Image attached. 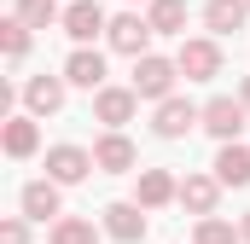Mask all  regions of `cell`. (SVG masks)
I'll return each instance as SVG.
<instances>
[{
  "label": "cell",
  "instance_id": "cell-6",
  "mask_svg": "<svg viewBox=\"0 0 250 244\" xmlns=\"http://www.w3.org/2000/svg\"><path fill=\"white\" fill-rule=\"evenodd\" d=\"M87 169H99V163H93V151H82V145H53V151H47V181H59V186L87 181Z\"/></svg>",
  "mask_w": 250,
  "mask_h": 244
},
{
  "label": "cell",
  "instance_id": "cell-15",
  "mask_svg": "<svg viewBox=\"0 0 250 244\" xmlns=\"http://www.w3.org/2000/svg\"><path fill=\"white\" fill-rule=\"evenodd\" d=\"M215 198H221V181H215V175H187V181H181V203H187L198 221L215 215Z\"/></svg>",
  "mask_w": 250,
  "mask_h": 244
},
{
  "label": "cell",
  "instance_id": "cell-2",
  "mask_svg": "<svg viewBox=\"0 0 250 244\" xmlns=\"http://www.w3.org/2000/svg\"><path fill=\"white\" fill-rule=\"evenodd\" d=\"M175 70L187 81H215L221 76V47L204 41V35H192V41H181V53H175Z\"/></svg>",
  "mask_w": 250,
  "mask_h": 244
},
{
  "label": "cell",
  "instance_id": "cell-4",
  "mask_svg": "<svg viewBox=\"0 0 250 244\" xmlns=\"http://www.w3.org/2000/svg\"><path fill=\"white\" fill-rule=\"evenodd\" d=\"M134 111H140L134 87H99L93 93V117L105 122V134H123V122H134Z\"/></svg>",
  "mask_w": 250,
  "mask_h": 244
},
{
  "label": "cell",
  "instance_id": "cell-25",
  "mask_svg": "<svg viewBox=\"0 0 250 244\" xmlns=\"http://www.w3.org/2000/svg\"><path fill=\"white\" fill-rule=\"evenodd\" d=\"M239 99H245V111H250V76H245V87H239Z\"/></svg>",
  "mask_w": 250,
  "mask_h": 244
},
{
  "label": "cell",
  "instance_id": "cell-21",
  "mask_svg": "<svg viewBox=\"0 0 250 244\" xmlns=\"http://www.w3.org/2000/svg\"><path fill=\"white\" fill-rule=\"evenodd\" d=\"M53 244H99V233H93V221L64 215V221H53Z\"/></svg>",
  "mask_w": 250,
  "mask_h": 244
},
{
  "label": "cell",
  "instance_id": "cell-8",
  "mask_svg": "<svg viewBox=\"0 0 250 244\" xmlns=\"http://www.w3.org/2000/svg\"><path fill=\"white\" fill-rule=\"evenodd\" d=\"M245 117H250V111H245V99H209V105H204V128H209L221 145H233V140H239Z\"/></svg>",
  "mask_w": 250,
  "mask_h": 244
},
{
  "label": "cell",
  "instance_id": "cell-12",
  "mask_svg": "<svg viewBox=\"0 0 250 244\" xmlns=\"http://www.w3.org/2000/svg\"><path fill=\"white\" fill-rule=\"evenodd\" d=\"M64 81H70V87H87V93H99V87H105V53H93V47H76V53L64 59Z\"/></svg>",
  "mask_w": 250,
  "mask_h": 244
},
{
  "label": "cell",
  "instance_id": "cell-9",
  "mask_svg": "<svg viewBox=\"0 0 250 244\" xmlns=\"http://www.w3.org/2000/svg\"><path fill=\"white\" fill-rule=\"evenodd\" d=\"M181 198V181L169 175V169H140V181H134V203L140 209H163V203H175Z\"/></svg>",
  "mask_w": 250,
  "mask_h": 244
},
{
  "label": "cell",
  "instance_id": "cell-1",
  "mask_svg": "<svg viewBox=\"0 0 250 244\" xmlns=\"http://www.w3.org/2000/svg\"><path fill=\"white\" fill-rule=\"evenodd\" d=\"M175 76H181V70H175V59H157V53H146V59L134 64V81H128V87H134L140 99L163 105V99H175Z\"/></svg>",
  "mask_w": 250,
  "mask_h": 244
},
{
  "label": "cell",
  "instance_id": "cell-22",
  "mask_svg": "<svg viewBox=\"0 0 250 244\" xmlns=\"http://www.w3.org/2000/svg\"><path fill=\"white\" fill-rule=\"evenodd\" d=\"M245 233L233 227V221H221V215H209V221H198V239L192 244H239Z\"/></svg>",
  "mask_w": 250,
  "mask_h": 244
},
{
  "label": "cell",
  "instance_id": "cell-16",
  "mask_svg": "<svg viewBox=\"0 0 250 244\" xmlns=\"http://www.w3.org/2000/svg\"><path fill=\"white\" fill-rule=\"evenodd\" d=\"M0 145H6V157H35V145H41V128H35V117H6Z\"/></svg>",
  "mask_w": 250,
  "mask_h": 244
},
{
  "label": "cell",
  "instance_id": "cell-5",
  "mask_svg": "<svg viewBox=\"0 0 250 244\" xmlns=\"http://www.w3.org/2000/svg\"><path fill=\"white\" fill-rule=\"evenodd\" d=\"M105 41H111L117 53H128V59L140 64V59H146V47H151V23H146L140 12H123V18H111V29H105Z\"/></svg>",
  "mask_w": 250,
  "mask_h": 244
},
{
  "label": "cell",
  "instance_id": "cell-24",
  "mask_svg": "<svg viewBox=\"0 0 250 244\" xmlns=\"http://www.w3.org/2000/svg\"><path fill=\"white\" fill-rule=\"evenodd\" d=\"M0 244H29V227H23V215H6V221H0Z\"/></svg>",
  "mask_w": 250,
  "mask_h": 244
},
{
  "label": "cell",
  "instance_id": "cell-10",
  "mask_svg": "<svg viewBox=\"0 0 250 244\" xmlns=\"http://www.w3.org/2000/svg\"><path fill=\"white\" fill-rule=\"evenodd\" d=\"M18 203H23V221H64V198H59V181H29L18 192Z\"/></svg>",
  "mask_w": 250,
  "mask_h": 244
},
{
  "label": "cell",
  "instance_id": "cell-13",
  "mask_svg": "<svg viewBox=\"0 0 250 244\" xmlns=\"http://www.w3.org/2000/svg\"><path fill=\"white\" fill-rule=\"evenodd\" d=\"M105 233L117 244H140L146 239V209L140 203H105Z\"/></svg>",
  "mask_w": 250,
  "mask_h": 244
},
{
  "label": "cell",
  "instance_id": "cell-17",
  "mask_svg": "<svg viewBox=\"0 0 250 244\" xmlns=\"http://www.w3.org/2000/svg\"><path fill=\"white\" fill-rule=\"evenodd\" d=\"M215 181L221 186H250V151L239 145V140L215 151Z\"/></svg>",
  "mask_w": 250,
  "mask_h": 244
},
{
  "label": "cell",
  "instance_id": "cell-26",
  "mask_svg": "<svg viewBox=\"0 0 250 244\" xmlns=\"http://www.w3.org/2000/svg\"><path fill=\"white\" fill-rule=\"evenodd\" d=\"M239 233H245V244H250V215H245V221H239Z\"/></svg>",
  "mask_w": 250,
  "mask_h": 244
},
{
  "label": "cell",
  "instance_id": "cell-11",
  "mask_svg": "<svg viewBox=\"0 0 250 244\" xmlns=\"http://www.w3.org/2000/svg\"><path fill=\"white\" fill-rule=\"evenodd\" d=\"M64 76H29L23 81V105H29V117H53V111H64Z\"/></svg>",
  "mask_w": 250,
  "mask_h": 244
},
{
  "label": "cell",
  "instance_id": "cell-19",
  "mask_svg": "<svg viewBox=\"0 0 250 244\" xmlns=\"http://www.w3.org/2000/svg\"><path fill=\"white\" fill-rule=\"evenodd\" d=\"M245 18H250L245 0H209V6H204V23H209L215 35H239V29H245Z\"/></svg>",
  "mask_w": 250,
  "mask_h": 244
},
{
  "label": "cell",
  "instance_id": "cell-28",
  "mask_svg": "<svg viewBox=\"0 0 250 244\" xmlns=\"http://www.w3.org/2000/svg\"><path fill=\"white\" fill-rule=\"evenodd\" d=\"M245 6H250V0H245Z\"/></svg>",
  "mask_w": 250,
  "mask_h": 244
},
{
  "label": "cell",
  "instance_id": "cell-14",
  "mask_svg": "<svg viewBox=\"0 0 250 244\" xmlns=\"http://www.w3.org/2000/svg\"><path fill=\"white\" fill-rule=\"evenodd\" d=\"M93 163H99L105 175H128V169H134V140H128V134H99V140H93Z\"/></svg>",
  "mask_w": 250,
  "mask_h": 244
},
{
  "label": "cell",
  "instance_id": "cell-23",
  "mask_svg": "<svg viewBox=\"0 0 250 244\" xmlns=\"http://www.w3.org/2000/svg\"><path fill=\"white\" fill-rule=\"evenodd\" d=\"M0 47H6V59L18 64L23 53H29V29H23L18 18H6V23H0Z\"/></svg>",
  "mask_w": 250,
  "mask_h": 244
},
{
  "label": "cell",
  "instance_id": "cell-27",
  "mask_svg": "<svg viewBox=\"0 0 250 244\" xmlns=\"http://www.w3.org/2000/svg\"><path fill=\"white\" fill-rule=\"evenodd\" d=\"M128 6H134V0H128ZM146 6H151V0H146Z\"/></svg>",
  "mask_w": 250,
  "mask_h": 244
},
{
  "label": "cell",
  "instance_id": "cell-20",
  "mask_svg": "<svg viewBox=\"0 0 250 244\" xmlns=\"http://www.w3.org/2000/svg\"><path fill=\"white\" fill-rule=\"evenodd\" d=\"M23 29H53V23H64L59 0H18V12H12Z\"/></svg>",
  "mask_w": 250,
  "mask_h": 244
},
{
  "label": "cell",
  "instance_id": "cell-3",
  "mask_svg": "<svg viewBox=\"0 0 250 244\" xmlns=\"http://www.w3.org/2000/svg\"><path fill=\"white\" fill-rule=\"evenodd\" d=\"M151 128H157V140H187L192 128H204V105H192V99H163L157 105V117H151Z\"/></svg>",
  "mask_w": 250,
  "mask_h": 244
},
{
  "label": "cell",
  "instance_id": "cell-18",
  "mask_svg": "<svg viewBox=\"0 0 250 244\" xmlns=\"http://www.w3.org/2000/svg\"><path fill=\"white\" fill-rule=\"evenodd\" d=\"M146 23H151V35H187V0H151Z\"/></svg>",
  "mask_w": 250,
  "mask_h": 244
},
{
  "label": "cell",
  "instance_id": "cell-7",
  "mask_svg": "<svg viewBox=\"0 0 250 244\" xmlns=\"http://www.w3.org/2000/svg\"><path fill=\"white\" fill-rule=\"evenodd\" d=\"M99 29H111V23H105V6H99V0H70V6H64V35H70L76 47H87V41H93Z\"/></svg>",
  "mask_w": 250,
  "mask_h": 244
}]
</instances>
